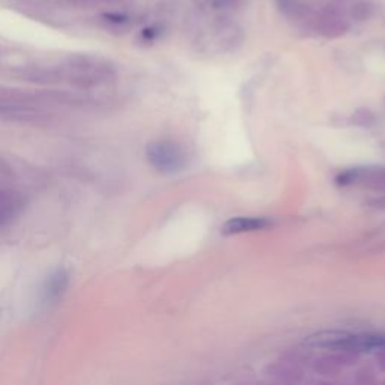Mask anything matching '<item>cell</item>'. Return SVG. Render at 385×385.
<instances>
[{
	"label": "cell",
	"mask_w": 385,
	"mask_h": 385,
	"mask_svg": "<svg viewBox=\"0 0 385 385\" xmlns=\"http://www.w3.org/2000/svg\"><path fill=\"white\" fill-rule=\"evenodd\" d=\"M314 26H316L319 35L330 38V40L346 35L351 27L348 18H346L343 12L336 6L323 8L316 17Z\"/></svg>",
	"instance_id": "obj_4"
},
{
	"label": "cell",
	"mask_w": 385,
	"mask_h": 385,
	"mask_svg": "<svg viewBox=\"0 0 385 385\" xmlns=\"http://www.w3.org/2000/svg\"><path fill=\"white\" fill-rule=\"evenodd\" d=\"M50 71L53 83H66L69 86L82 90L103 86V84L113 82L118 75L116 65L110 59L98 55H88V53L68 55Z\"/></svg>",
	"instance_id": "obj_1"
},
{
	"label": "cell",
	"mask_w": 385,
	"mask_h": 385,
	"mask_svg": "<svg viewBox=\"0 0 385 385\" xmlns=\"http://www.w3.org/2000/svg\"><path fill=\"white\" fill-rule=\"evenodd\" d=\"M336 182L340 187L361 186L367 190L385 195V166L349 169V171L338 173Z\"/></svg>",
	"instance_id": "obj_3"
},
{
	"label": "cell",
	"mask_w": 385,
	"mask_h": 385,
	"mask_svg": "<svg viewBox=\"0 0 385 385\" xmlns=\"http://www.w3.org/2000/svg\"><path fill=\"white\" fill-rule=\"evenodd\" d=\"M271 225L273 221L264 217H235L227 220L225 225L221 226V234L226 236H232L247 232H256V230L266 229Z\"/></svg>",
	"instance_id": "obj_8"
},
{
	"label": "cell",
	"mask_w": 385,
	"mask_h": 385,
	"mask_svg": "<svg viewBox=\"0 0 385 385\" xmlns=\"http://www.w3.org/2000/svg\"><path fill=\"white\" fill-rule=\"evenodd\" d=\"M71 283V277L65 268H58L51 271L41 286V303L44 306H51L62 299L65 292Z\"/></svg>",
	"instance_id": "obj_5"
},
{
	"label": "cell",
	"mask_w": 385,
	"mask_h": 385,
	"mask_svg": "<svg viewBox=\"0 0 385 385\" xmlns=\"http://www.w3.org/2000/svg\"><path fill=\"white\" fill-rule=\"evenodd\" d=\"M12 175H14L12 166L8 163V160L0 156V176H12Z\"/></svg>",
	"instance_id": "obj_14"
},
{
	"label": "cell",
	"mask_w": 385,
	"mask_h": 385,
	"mask_svg": "<svg viewBox=\"0 0 385 385\" xmlns=\"http://www.w3.org/2000/svg\"><path fill=\"white\" fill-rule=\"evenodd\" d=\"M146 160L152 169L163 175H173L184 171L187 164L186 151L178 142L160 138L152 140L146 146Z\"/></svg>",
	"instance_id": "obj_2"
},
{
	"label": "cell",
	"mask_w": 385,
	"mask_h": 385,
	"mask_svg": "<svg viewBox=\"0 0 385 385\" xmlns=\"http://www.w3.org/2000/svg\"><path fill=\"white\" fill-rule=\"evenodd\" d=\"M369 206L373 208V210H380V211H385V196L382 197H375L369 202Z\"/></svg>",
	"instance_id": "obj_15"
},
{
	"label": "cell",
	"mask_w": 385,
	"mask_h": 385,
	"mask_svg": "<svg viewBox=\"0 0 385 385\" xmlns=\"http://www.w3.org/2000/svg\"><path fill=\"white\" fill-rule=\"evenodd\" d=\"M244 0H211V6L214 10H235L241 6Z\"/></svg>",
	"instance_id": "obj_12"
},
{
	"label": "cell",
	"mask_w": 385,
	"mask_h": 385,
	"mask_svg": "<svg viewBox=\"0 0 385 385\" xmlns=\"http://www.w3.org/2000/svg\"><path fill=\"white\" fill-rule=\"evenodd\" d=\"M351 333L338 330H325L309 336L304 340V345L313 349H333L345 352L346 343L349 340Z\"/></svg>",
	"instance_id": "obj_6"
},
{
	"label": "cell",
	"mask_w": 385,
	"mask_h": 385,
	"mask_svg": "<svg viewBox=\"0 0 385 385\" xmlns=\"http://www.w3.org/2000/svg\"><path fill=\"white\" fill-rule=\"evenodd\" d=\"M375 12V8L371 2L367 0H358L352 5L351 8V17L357 21H366L369 18H372V15Z\"/></svg>",
	"instance_id": "obj_11"
},
{
	"label": "cell",
	"mask_w": 385,
	"mask_h": 385,
	"mask_svg": "<svg viewBox=\"0 0 385 385\" xmlns=\"http://www.w3.org/2000/svg\"><path fill=\"white\" fill-rule=\"evenodd\" d=\"M68 3H73V5H79V6H95L99 3H105V2H110V0H65Z\"/></svg>",
	"instance_id": "obj_13"
},
{
	"label": "cell",
	"mask_w": 385,
	"mask_h": 385,
	"mask_svg": "<svg viewBox=\"0 0 385 385\" xmlns=\"http://www.w3.org/2000/svg\"><path fill=\"white\" fill-rule=\"evenodd\" d=\"M349 122L358 128H372L378 124V118H376V114L371 109L361 107V109H357L351 114Z\"/></svg>",
	"instance_id": "obj_10"
},
{
	"label": "cell",
	"mask_w": 385,
	"mask_h": 385,
	"mask_svg": "<svg viewBox=\"0 0 385 385\" xmlns=\"http://www.w3.org/2000/svg\"><path fill=\"white\" fill-rule=\"evenodd\" d=\"M25 196L11 188H0V227L11 223L25 208Z\"/></svg>",
	"instance_id": "obj_7"
},
{
	"label": "cell",
	"mask_w": 385,
	"mask_h": 385,
	"mask_svg": "<svg viewBox=\"0 0 385 385\" xmlns=\"http://www.w3.org/2000/svg\"><path fill=\"white\" fill-rule=\"evenodd\" d=\"M275 5L290 20H303L310 14V6L306 0H275Z\"/></svg>",
	"instance_id": "obj_9"
}]
</instances>
